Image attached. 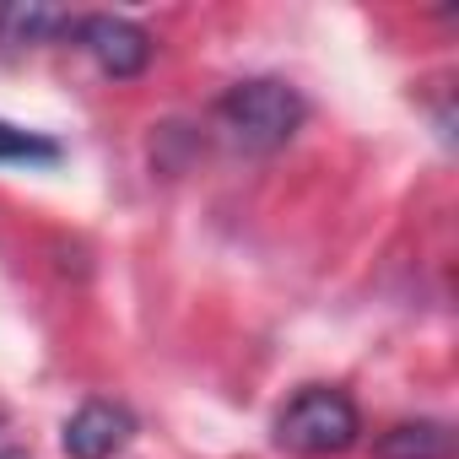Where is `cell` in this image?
<instances>
[{
	"label": "cell",
	"mask_w": 459,
	"mask_h": 459,
	"mask_svg": "<svg viewBox=\"0 0 459 459\" xmlns=\"http://www.w3.org/2000/svg\"><path fill=\"white\" fill-rule=\"evenodd\" d=\"M303 119H308V103L298 98V87H287L276 76L238 82L216 103V130L238 152H281L303 130Z\"/></svg>",
	"instance_id": "obj_1"
},
{
	"label": "cell",
	"mask_w": 459,
	"mask_h": 459,
	"mask_svg": "<svg viewBox=\"0 0 459 459\" xmlns=\"http://www.w3.org/2000/svg\"><path fill=\"white\" fill-rule=\"evenodd\" d=\"M362 432V416L351 405L346 389H330V384H308L298 389L281 416H276V443L292 448V454H308V459H325V454H346Z\"/></svg>",
	"instance_id": "obj_2"
},
{
	"label": "cell",
	"mask_w": 459,
	"mask_h": 459,
	"mask_svg": "<svg viewBox=\"0 0 459 459\" xmlns=\"http://www.w3.org/2000/svg\"><path fill=\"white\" fill-rule=\"evenodd\" d=\"M76 44L98 60L103 76L114 82H130L146 71L152 60V33L135 28L130 17H76Z\"/></svg>",
	"instance_id": "obj_3"
},
{
	"label": "cell",
	"mask_w": 459,
	"mask_h": 459,
	"mask_svg": "<svg viewBox=\"0 0 459 459\" xmlns=\"http://www.w3.org/2000/svg\"><path fill=\"white\" fill-rule=\"evenodd\" d=\"M130 437H135V416L114 400H87L60 432L71 459H114V454L130 448Z\"/></svg>",
	"instance_id": "obj_4"
},
{
	"label": "cell",
	"mask_w": 459,
	"mask_h": 459,
	"mask_svg": "<svg viewBox=\"0 0 459 459\" xmlns=\"http://www.w3.org/2000/svg\"><path fill=\"white\" fill-rule=\"evenodd\" d=\"M454 448L459 443H454L448 421H394L373 443L378 459H454Z\"/></svg>",
	"instance_id": "obj_5"
},
{
	"label": "cell",
	"mask_w": 459,
	"mask_h": 459,
	"mask_svg": "<svg viewBox=\"0 0 459 459\" xmlns=\"http://www.w3.org/2000/svg\"><path fill=\"white\" fill-rule=\"evenodd\" d=\"M55 33H76V17L55 6H6L0 12V39L6 44H44Z\"/></svg>",
	"instance_id": "obj_6"
},
{
	"label": "cell",
	"mask_w": 459,
	"mask_h": 459,
	"mask_svg": "<svg viewBox=\"0 0 459 459\" xmlns=\"http://www.w3.org/2000/svg\"><path fill=\"white\" fill-rule=\"evenodd\" d=\"M0 162H17V168H55L60 162V141L22 130L12 119H0Z\"/></svg>",
	"instance_id": "obj_7"
},
{
	"label": "cell",
	"mask_w": 459,
	"mask_h": 459,
	"mask_svg": "<svg viewBox=\"0 0 459 459\" xmlns=\"http://www.w3.org/2000/svg\"><path fill=\"white\" fill-rule=\"evenodd\" d=\"M22 448H17V432H12V421L0 416V459H17Z\"/></svg>",
	"instance_id": "obj_8"
}]
</instances>
